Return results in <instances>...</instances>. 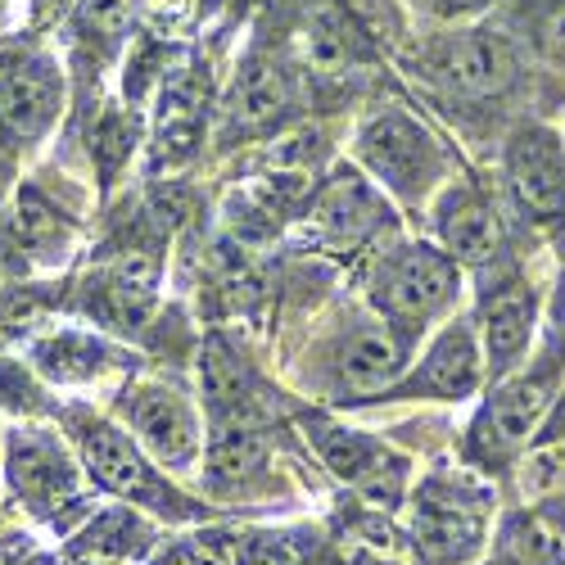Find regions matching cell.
I'll use <instances>...</instances> for the list:
<instances>
[{"instance_id": "cell-2", "label": "cell", "mask_w": 565, "mask_h": 565, "mask_svg": "<svg viewBox=\"0 0 565 565\" xmlns=\"http://www.w3.org/2000/svg\"><path fill=\"white\" fill-rule=\"evenodd\" d=\"M358 154L394 195H426L439 181V168H444V154L430 140V131H420L398 109H385L381 118H371L362 127Z\"/></svg>"}, {"instance_id": "cell-18", "label": "cell", "mask_w": 565, "mask_h": 565, "mask_svg": "<svg viewBox=\"0 0 565 565\" xmlns=\"http://www.w3.org/2000/svg\"><path fill=\"white\" fill-rule=\"evenodd\" d=\"M105 358H109V349L96 335H77V331L41 340L32 353V362L45 375H55V381H86V375H96L105 366Z\"/></svg>"}, {"instance_id": "cell-9", "label": "cell", "mask_w": 565, "mask_h": 565, "mask_svg": "<svg viewBox=\"0 0 565 565\" xmlns=\"http://www.w3.org/2000/svg\"><path fill=\"white\" fill-rule=\"evenodd\" d=\"M435 77L457 90V96H498V90L515 77V60L507 51V41L493 32H461L439 45L435 55Z\"/></svg>"}, {"instance_id": "cell-6", "label": "cell", "mask_w": 565, "mask_h": 565, "mask_svg": "<svg viewBox=\"0 0 565 565\" xmlns=\"http://www.w3.org/2000/svg\"><path fill=\"white\" fill-rule=\"evenodd\" d=\"M204 105H209V77L200 64H185L177 73H163L159 86V122H154V159L159 168H177L195 154L204 131Z\"/></svg>"}, {"instance_id": "cell-8", "label": "cell", "mask_w": 565, "mask_h": 565, "mask_svg": "<svg viewBox=\"0 0 565 565\" xmlns=\"http://www.w3.org/2000/svg\"><path fill=\"white\" fill-rule=\"evenodd\" d=\"M511 191L525 213L556 217L565 213V146L547 127H530L511 146Z\"/></svg>"}, {"instance_id": "cell-26", "label": "cell", "mask_w": 565, "mask_h": 565, "mask_svg": "<svg viewBox=\"0 0 565 565\" xmlns=\"http://www.w3.org/2000/svg\"><path fill=\"white\" fill-rule=\"evenodd\" d=\"M303 45H308V60L321 64V68H340L353 55V41H349V28H344L340 14H317L308 23Z\"/></svg>"}, {"instance_id": "cell-14", "label": "cell", "mask_w": 565, "mask_h": 565, "mask_svg": "<svg viewBox=\"0 0 565 565\" xmlns=\"http://www.w3.org/2000/svg\"><path fill=\"white\" fill-rule=\"evenodd\" d=\"M381 195L371 191V185L353 172H340L331 185L321 191L317 200V231L326 235V241H335V245H358L362 235H371L375 226H381Z\"/></svg>"}, {"instance_id": "cell-25", "label": "cell", "mask_w": 565, "mask_h": 565, "mask_svg": "<svg viewBox=\"0 0 565 565\" xmlns=\"http://www.w3.org/2000/svg\"><path fill=\"white\" fill-rule=\"evenodd\" d=\"M140 539H146V530H140V521H131V511H109L86 530L82 543L96 556H131L140 547Z\"/></svg>"}, {"instance_id": "cell-20", "label": "cell", "mask_w": 565, "mask_h": 565, "mask_svg": "<svg viewBox=\"0 0 565 565\" xmlns=\"http://www.w3.org/2000/svg\"><path fill=\"white\" fill-rule=\"evenodd\" d=\"M200 385H204V398H209V407L217 416L241 412L249 403V375L222 344L204 349V358H200Z\"/></svg>"}, {"instance_id": "cell-4", "label": "cell", "mask_w": 565, "mask_h": 565, "mask_svg": "<svg viewBox=\"0 0 565 565\" xmlns=\"http://www.w3.org/2000/svg\"><path fill=\"white\" fill-rule=\"evenodd\" d=\"M484 530V498L452 480H435L416 507V547L435 565L461 561Z\"/></svg>"}, {"instance_id": "cell-1", "label": "cell", "mask_w": 565, "mask_h": 565, "mask_svg": "<svg viewBox=\"0 0 565 565\" xmlns=\"http://www.w3.org/2000/svg\"><path fill=\"white\" fill-rule=\"evenodd\" d=\"M375 308L398 326H420L439 317L457 299V267L448 254L426 249V245H407L390 254L375 271Z\"/></svg>"}, {"instance_id": "cell-29", "label": "cell", "mask_w": 565, "mask_h": 565, "mask_svg": "<svg viewBox=\"0 0 565 565\" xmlns=\"http://www.w3.org/2000/svg\"><path fill=\"white\" fill-rule=\"evenodd\" d=\"M77 6H82V0H36V6H32V23L36 28H51V23L68 19Z\"/></svg>"}, {"instance_id": "cell-10", "label": "cell", "mask_w": 565, "mask_h": 565, "mask_svg": "<svg viewBox=\"0 0 565 565\" xmlns=\"http://www.w3.org/2000/svg\"><path fill=\"white\" fill-rule=\"evenodd\" d=\"M552 403V385H547V375H521V381H511L493 394V403L480 412L476 420V448L484 457H507L521 448L534 430H539V420Z\"/></svg>"}, {"instance_id": "cell-5", "label": "cell", "mask_w": 565, "mask_h": 565, "mask_svg": "<svg viewBox=\"0 0 565 565\" xmlns=\"http://www.w3.org/2000/svg\"><path fill=\"white\" fill-rule=\"evenodd\" d=\"M127 416H131V430L136 444L154 452L163 466H191L200 452V426H195V412L181 394L163 390V385H140L127 398Z\"/></svg>"}, {"instance_id": "cell-3", "label": "cell", "mask_w": 565, "mask_h": 565, "mask_svg": "<svg viewBox=\"0 0 565 565\" xmlns=\"http://www.w3.org/2000/svg\"><path fill=\"white\" fill-rule=\"evenodd\" d=\"M60 105H64V77L45 55L14 51L0 60V127L14 140H36L55 122Z\"/></svg>"}, {"instance_id": "cell-17", "label": "cell", "mask_w": 565, "mask_h": 565, "mask_svg": "<svg viewBox=\"0 0 565 565\" xmlns=\"http://www.w3.org/2000/svg\"><path fill=\"white\" fill-rule=\"evenodd\" d=\"M534 335V295L525 286H502L498 295L484 299V349L493 371L511 366Z\"/></svg>"}, {"instance_id": "cell-22", "label": "cell", "mask_w": 565, "mask_h": 565, "mask_svg": "<svg viewBox=\"0 0 565 565\" xmlns=\"http://www.w3.org/2000/svg\"><path fill=\"white\" fill-rule=\"evenodd\" d=\"M263 461H267V444L254 430H222L209 448L213 480H245L254 470H263Z\"/></svg>"}, {"instance_id": "cell-31", "label": "cell", "mask_w": 565, "mask_h": 565, "mask_svg": "<svg viewBox=\"0 0 565 565\" xmlns=\"http://www.w3.org/2000/svg\"><path fill=\"white\" fill-rule=\"evenodd\" d=\"M521 6H530V10H543V14H547V10L565 6V0H521Z\"/></svg>"}, {"instance_id": "cell-11", "label": "cell", "mask_w": 565, "mask_h": 565, "mask_svg": "<svg viewBox=\"0 0 565 565\" xmlns=\"http://www.w3.org/2000/svg\"><path fill=\"white\" fill-rule=\"evenodd\" d=\"M10 480L14 489L36 507V511H55L68 498H77V470L64 457V448L51 435H14L10 444Z\"/></svg>"}, {"instance_id": "cell-28", "label": "cell", "mask_w": 565, "mask_h": 565, "mask_svg": "<svg viewBox=\"0 0 565 565\" xmlns=\"http://www.w3.org/2000/svg\"><path fill=\"white\" fill-rule=\"evenodd\" d=\"M154 565H226L222 561V547L209 543V539H185V543H172Z\"/></svg>"}, {"instance_id": "cell-21", "label": "cell", "mask_w": 565, "mask_h": 565, "mask_svg": "<svg viewBox=\"0 0 565 565\" xmlns=\"http://www.w3.org/2000/svg\"><path fill=\"white\" fill-rule=\"evenodd\" d=\"M502 556L511 565H561L565 561V539L552 530L543 515H515L502 534Z\"/></svg>"}, {"instance_id": "cell-15", "label": "cell", "mask_w": 565, "mask_h": 565, "mask_svg": "<svg viewBox=\"0 0 565 565\" xmlns=\"http://www.w3.org/2000/svg\"><path fill=\"white\" fill-rule=\"evenodd\" d=\"M290 100H295L290 73L280 68L276 60H267V55H254V60L241 68V82H235V90H231L226 114H231L235 127L263 131V127H271L280 114L290 109Z\"/></svg>"}, {"instance_id": "cell-12", "label": "cell", "mask_w": 565, "mask_h": 565, "mask_svg": "<svg viewBox=\"0 0 565 565\" xmlns=\"http://www.w3.org/2000/svg\"><path fill=\"white\" fill-rule=\"evenodd\" d=\"M403 362H407V349L390 326H362L340 353V390L358 398L381 394L403 375Z\"/></svg>"}, {"instance_id": "cell-27", "label": "cell", "mask_w": 565, "mask_h": 565, "mask_svg": "<svg viewBox=\"0 0 565 565\" xmlns=\"http://www.w3.org/2000/svg\"><path fill=\"white\" fill-rule=\"evenodd\" d=\"M565 489V452L561 448H543L530 457L525 466V493L530 498H552Z\"/></svg>"}, {"instance_id": "cell-24", "label": "cell", "mask_w": 565, "mask_h": 565, "mask_svg": "<svg viewBox=\"0 0 565 565\" xmlns=\"http://www.w3.org/2000/svg\"><path fill=\"white\" fill-rule=\"evenodd\" d=\"M317 543L308 534H254L241 547V565H312Z\"/></svg>"}, {"instance_id": "cell-7", "label": "cell", "mask_w": 565, "mask_h": 565, "mask_svg": "<svg viewBox=\"0 0 565 565\" xmlns=\"http://www.w3.org/2000/svg\"><path fill=\"white\" fill-rule=\"evenodd\" d=\"M73 435H77V448L86 457V470L105 489H114L122 498H140V502L159 498V480L146 466V457H140V444H131V435H122L118 426H109V420H90V416L73 420Z\"/></svg>"}, {"instance_id": "cell-23", "label": "cell", "mask_w": 565, "mask_h": 565, "mask_svg": "<svg viewBox=\"0 0 565 565\" xmlns=\"http://www.w3.org/2000/svg\"><path fill=\"white\" fill-rule=\"evenodd\" d=\"M131 14H136V0H82V6L73 10V28H77L82 41L114 45V41L127 36Z\"/></svg>"}, {"instance_id": "cell-16", "label": "cell", "mask_w": 565, "mask_h": 565, "mask_svg": "<svg viewBox=\"0 0 565 565\" xmlns=\"http://www.w3.org/2000/svg\"><path fill=\"white\" fill-rule=\"evenodd\" d=\"M439 231L448 254L461 263H489L502 245V222L484 195H452L439 213Z\"/></svg>"}, {"instance_id": "cell-13", "label": "cell", "mask_w": 565, "mask_h": 565, "mask_svg": "<svg viewBox=\"0 0 565 565\" xmlns=\"http://www.w3.org/2000/svg\"><path fill=\"white\" fill-rule=\"evenodd\" d=\"M480 385V353L466 326H452L435 340L420 371L403 385V394H435V398H466Z\"/></svg>"}, {"instance_id": "cell-19", "label": "cell", "mask_w": 565, "mask_h": 565, "mask_svg": "<svg viewBox=\"0 0 565 565\" xmlns=\"http://www.w3.org/2000/svg\"><path fill=\"white\" fill-rule=\"evenodd\" d=\"M19 245L32 254V258H41V263H55V258H64V249H68V226H64V217L45 204L36 191H28L23 200H19Z\"/></svg>"}, {"instance_id": "cell-30", "label": "cell", "mask_w": 565, "mask_h": 565, "mask_svg": "<svg viewBox=\"0 0 565 565\" xmlns=\"http://www.w3.org/2000/svg\"><path fill=\"white\" fill-rule=\"evenodd\" d=\"M439 10H448V14H470V10H480V6H489V0H435Z\"/></svg>"}]
</instances>
